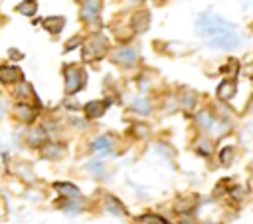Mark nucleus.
<instances>
[{"instance_id":"obj_21","label":"nucleus","mask_w":253,"mask_h":224,"mask_svg":"<svg viewBox=\"0 0 253 224\" xmlns=\"http://www.w3.org/2000/svg\"><path fill=\"white\" fill-rule=\"evenodd\" d=\"M198 123L202 129H210L213 125V117L210 115V111H200L198 113Z\"/></svg>"},{"instance_id":"obj_26","label":"nucleus","mask_w":253,"mask_h":224,"mask_svg":"<svg viewBox=\"0 0 253 224\" xmlns=\"http://www.w3.org/2000/svg\"><path fill=\"white\" fill-rule=\"evenodd\" d=\"M180 224H196V222H194V218H190V216H182V218H180Z\"/></svg>"},{"instance_id":"obj_15","label":"nucleus","mask_w":253,"mask_h":224,"mask_svg":"<svg viewBox=\"0 0 253 224\" xmlns=\"http://www.w3.org/2000/svg\"><path fill=\"white\" fill-rule=\"evenodd\" d=\"M89 48H91V52H93V57L99 59V57H103L105 52H107V40H105L103 36H95V38L91 40Z\"/></svg>"},{"instance_id":"obj_18","label":"nucleus","mask_w":253,"mask_h":224,"mask_svg":"<svg viewBox=\"0 0 253 224\" xmlns=\"http://www.w3.org/2000/svg\"><path fill=\"white\" fill-rule=\"evenodd\" d=\"M57 208H61L65 212H79L81 210V206L75 202V198H65V200L57 202Z\"/></svg>"},{"instance_id":"obj_13","label":"nucleus","mask_w":253,"mask_h":224,"mask_svg":"<svg viewBox=\"0 0 253 224\" xmlns=\"http://www.w3.org/2000/svg\"><path fill=\"white\" fill-rule=\"evenodd\" d=\"M91 147H93V151H97V153H101V155H107V153L113 149V139H111L109 135H101V137H97V139L91 143Z\"/></svg>"},{"instance_id":"obj_7","label":"nucleus","mask_w":253,"mask_h":224,"mask_svg":"<svg viewBox=\"0 0 253 224\" xmlns=\"http://www.w3.org/2000/svg\"><path fill=\"white\" fill-rule=\"evenodd\" d=\"M42 155L49 161H57L65 155V147L59 145V143H43L42 145Z\"/></svg>"},{"instance_id":"obj_4","label":"nucleus","mask_w":253,"mask_h":224,"mask_svg":"<svg viewBox=\"0 0 253 224\" xmlns=\"http://www.w3.org/2000/svg\"><path fill=\"white\" fill-rule=\"evenodd\" d=\"M83 8H81V16L85 22H93L101 10V0H81Z\"/></svg>"},{"instance_id":"obj_25","label":"nucleus","mask_w":253,"mask_h":224,"mask_svg":"<svg viewBox=\"0 0 253 224\" xmlns=\"http://www.w3.org/2000/svg\"><path fill=\"white\" fill-rule=\"evenodd\" d=\"M182 101H184V107H186V109H192V107L196 105V97H194V93H186Z\"/></svg>"},{"instance_id":"obj_22","label":"nucleus","mask_w":253,"mask_h":224,"mask_svg":"<svg viewBox=\"0 0 253 224\" xmlns=\"http://www.w3.org/2000/svg\"><path fill=\"white\" fill-rule=\"evenodd\" d=\"M140 222H144V224H168V220L158 216V214H144V216H140Z\"/></svg>"},{"instance_id":"obj_19","label":"nucleus","mask_w":253,"mask_h":224,"mask_svg":"<svg viewBox=\"0 0 253 224\" xmlns=\"http://www.w3.org/2000/svg\"><path fill=\"white\" fill-rule=\"evenodd\" d=\"M132 111H134V113H140V115H148V113H150V103H148V99H136V101L132 103Z\"/></svg>"},{"instance_id":"obj_14","label":"nucleus","mask_w":253,"mask_h":224,"mask_svg":"<svg viewBox=\"0 0 253 224\" xmlns=\"http://www.w3.org/2000/svg\"><path fill=\"white\" fill-rule=\"evenodd\" d=\"M53 188L63 196V198H77L79 196V188L71 182H55Z\"/></svg>"},{"instance_id":"obj_17","label":"nucleus","mask_w":253,"mask_h":224,"mask_svg":"<svg viewBox=\"0 0 253 224\" xmlns=\"http://www.w3.org/2000/svg\"><path fill=\"white\" fill-rule=\"evenodd\" d=\"M36 10H38V4H36V0H24V2H20L18 6H16V12L18 14H22V16H34L36 14Z\"/></svg>"},{"instance_id":"obj_20","label":"nucleus","mask_w":253,"mask_h":224,"mask_svg":"<svg viewBox=\"0 0 253 224\" xmlns=\"http://www.w3.org/2000/svg\"><path fill=\"white\" fill-rule=\"evenodd\" d=\"M233 147H223L221 151H219V163L223 165V167H227V165H231V161H233Z\"/></svg>"},{"instance_id":"obj_27","label":"nucleus","mask_w":253,"mask_h":224,"mask_svg":"<svg viewBox=\"0 0 253 224\" xmlns=\"http://www.w3.org/2000/svg\"><path fill=\"white\" fill-rule=\"evenodd\" d=\"M208 224H219V222H208Z\"/></svg>"},{"instance_id":"obj_11","label":"nucleus","mask_w":253,"mask_h":224,"mask_svg":"<svg viewBox=\"0 0 253 224\" xmlns=\"http://www.w3.org/2000/svg\"><path fill=\"white\" fill-rule=\"evenodd\" d=\"M148 26H150V14L148 12H136L134 16H132V30L134 32H146L148 30Z\"/></svg>"},{"instance_id":"obj_5","label":"nucleus","mask_w":253,"mask_h":224,"mask_svg":"<svg viewBox=\"0 0 253 224\" xmlns=\"http://www.w3.org/2000/svg\"><path fill=\"white\" fill-rule=\"evenodd\" d=\"M113 59H115V63H119V65H132V63L136 61V52H134L132 48H121V50L115 52Z\"/></svg>"},{"instance_id":"obj_2","label":"nucleus","mask_w":253,"mask_h":224,"mask_svg":"<svg viewBox=\"0 0 253 224\" xmlns=\"http://www.w3.org/2000/svg\"><path fill=\"white\" fill-rule=\"evenodd\" d=\"M63 75H65V91L69 95L77 93L83 87V83H85V73L79 67H75V65H67L63 69Z\"/></svg>"},{"instance_id":"obj_16","label":"nucleus","mask_w":253,"mask_h":224,"mask_svg":"<svg viewBox=\"0 0 253 224\" xmlns=\"http://www.w3.org/2000/svg\"><path fill=\"white\" fill-rule=\"evenodd\" d=\"M105 204H107V210L111 212V214H115V216H125L126 214V208L123 206V202L117 198V196H107V200H105Z\"/></svg>"},{"instance_id":"obj_24","label":"nucleus","mask_w":253,"mask_h":224,"mask_svg":"<svg viewBox=\"0 0 253 224\" xmlns=\"http://www.w3.org/2000/svg\"><path fill=\"white\" fill-rule=\"evenodd\" d=\"M87 168H89L91 172H95V174H103V172H105V167H103L101 161H89V163H87Z\"/></svg>"},{"instance_id":"obj_3","label":"nucleus","mask_w":253,"mask_h":224,"mask_svg":"<svg viewBox=\"0 0 253 224\" xmlns=\"http://www.w3.org/2000/svg\"><path fill=\"white\" fill-rule=\"evenodd\" d=\"M22 79H24V75L16 65H0V81L2 83H20Z\"/></svg>"},{"instance_id":"obj_6","label":"nucleus","mask_w":253,"mask_h":224,"mask_svg":"<svg viewBox=\"0 0 253 224\" xmlns=\"http://www.w3.org/2000/svg\"><path fill=\"white\" fill-rule=\"evenodd\" d=\"M107 105H109V101H89V103H85L83 111H85L87 119H99L107 111Z\"/></svg>"},{"instance_id":"obj_12","label":"nucleus","mask_w":253,"mask_h":224,"mask_svg":"<svg viewBox=\"0 0 253 224\" xmlns=\"http://www.w3.org/2000/svg\"><path fill=\"white\" fill-rule=\"evenodd\" d=\"M42 24H43V28H45L47 32L59 34V32L63 30V26H65V18H63V16H47Z\"/></svg>"},{"instance_id":"obj_8","label":"nucleus","mask_w":253,"mask_h":224,"mask_svg":"<svg viewBox=\"0 0 253 224\" xmlns=\"http://www.w3.org/2000/svg\"><path fill=\"white\" fill-rule=\"evenodd\" d=\"M237 91V81L235 79H223L219 85H217V97L223 99V101H229Z\"/></svg>"},{"instance_id":"obj_10","label":"nucleus","mask_w":253,"mask_h":224,"mask_svg":"<svg viewBox=\"0 0 253 224\" xmlns=\"http://www.w3.org/2000/svg\"><path fill=\"white\" fill-rule=\"evenodd\" d=\"M14 113H16V117H18L20 121H24V123H32L34 117H36V111H34V107H32L30 103H18V105L14 107Z\"/></svg>"},{"instance_id":"obj_23","label":"nucleus","mask_w":253,"mask_h":224,"mask_svg":"<svg viewBox=\"0 0 253 224\" xmlns=\"http://www.w3.org/2000/svg\"><path fill=\"white\" fill-rule=\"evenodd\" d=\"M198 153L200 155H210L211 153V141L210 139H202L198 143Z\"/></svg>"},{"instance_id":"obj_9","label":"nucleus","mask_w":253,"mask_h":224,"mask_svg":"<svg viewBox=\"0 0 253 224\" xmlns=\"http://www.w3.org/2000/svg\"><path fill=\"white\" fill-rule=\"evenodd\" d=\"M28 143L32 147H42L43 143H47V133L43 127H32L28 131Z\"/></svg>"},{"instance_id":"obj_1","label":"nucleus","mask_w":253,"mask_h":224,"mask_svg":"<svg viewBox=\"0 0 253 224\" xmlns=\"http://www.w3.org/2000/svg\"><path fill=\"white\" fill-rule=\"evenodd\" d=\"M196 32L200 38L208 40L211 48H217V50L221 48L231 50L243 42V36L239 34L235 24L227 22L221 16H213V14H202L196 22Z\"/></svg>"}]
</instances>
